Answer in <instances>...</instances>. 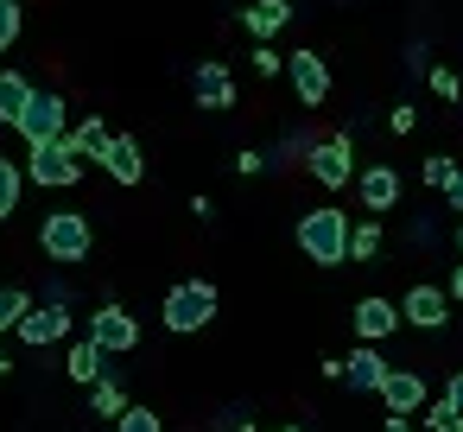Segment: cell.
Here are the masks:
<instances>
[{
  "mask_svg": "<svg viewBox=\"0 0 463 432\" xmlns=\"http://www.w3.org/2000/svg\"><path fill=\"white\" fill-rule=\"evenodd\" d=\"M292 235H298V254L317 261V267H343L349 261V210H330V204L305 210Z\"/></svg>",
  "mask_w": 463,
  "mask_h": 432,
  "instance_id": "cell-1",
  "label": "cell"
},
{
  "mask_svg": "<svg viewBox=\"0 0 463 432\" xmlns=\"http://www.w3.org/2000/svg\"><path fill=\"white\" fill-rule=\"evenodd\" d=\"M39 248H45V261L77 267V261H90L96 229H90V216H83V210H52V216L39 223Z\"/></svg>",
  "mask_w": 463,
  "mask_h": 432,
  "instance_id": "cell-2",
  "label": "cell"
},
{
  "mask_svg": "<svg viewBox=\"0 0 463 432\" xmlns=\"http://www.w3.org/2000/svg\"><path fill=\"white\" fill-rule=\"evenodd\" d=\"M216 318V286L210 280H178L172 293H165V331L172 337H191V331H203Z\"/></svg>",
  "mask_w": 463,
  "mask_h": 432,
  "instance_id": "cell-3",
  "label": "cell"
},
{
  "mask_svg": "<svg viewBox=\"0 0 463 432\" xmlns=\"http://www.w3.org/2000/svg\"><path fill=\"white\" fill-rule=\"evenodd\" d=\"M14 128H20V140H26V147L64 140V134H71V109H64V96H58V90H33V102H26V115H20Z\"/></svg>",
  "mask_w": 463,
  "mask_h": 432,
  "instance_id": "cell-4",
  "label": "cell"
},
{
  "mask_svg": "<svg viewBox=\"0 0 463 432\" xmlns=\"http://www.w3.org/2000/svg\"><path fill=\"white\" fill-rule=\"evenodd\" d=\"M305 166H311V178H317L324 191L355 185V147H349V134H324V140H311V147H305Z\"/></svg>",
  "mask_w": 463,
  "mask_h": 432,
  "instance_id": "cell-5",
  "label": "cell"
},
{
  "mask_svg": "<svg viewBox=\"0 0 463 432\" xmlns=\"http://www.w3.org/2000/svg\"><path fill=\"white\" fill-rule=\"evenodd\" d=\"M26 178L45 185V191H71L83 178V159H71L64 140H45V147H26Z\"/></svg>",
  "mask_w": 463,
  "mask_h": 432,
  "instance_id": "cell-6",
  "label": "cell"
},
{
  "mask_svg": "<svg viewBox=\"0 0 463 432\" xmlns=\"http://www.w3.org/2000/svg\"><path fill=\"white\" fill-rule=\"evenodd\" d=\"M286 77H292V96L298 109H324L330 102V64L305 45V52H286Z\"/></svg>",
  "mask_w": 463,
  "mask_h": 432,
  "instance_id": "cell-7",
  "label": "cell"
},
{
  "mask_svg": "<svg viewBox=\"0 0 463 432\" xmlns=\"http://www.w3.org/2000/svg\"><path fill=\"white\" fill-rule=\"evenodd\" d=\"M374 394H381L387 419H412V413L431 400V388H425V369H387V381H381Z\"/></svg>",
  "mask_w": 463,
  "mask_h": 432,
  "instance_id": "cell-8",
  "label": "cell"
},
{
  "mask_svg": "<svg viewBox=\"0 0 463 432\" xmlns=\"http://www.w3.org/2000/svg\"><path fill=\"white\" fill-rule=\"evenodd\" d=\"M90 343H96L102 356H128V350L140 343V324H134V312H121V305H102V312H90Z\"/></svg>",
  "mask_w": 463,
  "mask_h": 432,
  "instance_id": "cell-9",
  "label": "cell"
},
{
  "mask_svg": "<svg viewBox=\"0 0 463 432\" xmlns=\"http://www.w3.org/2000/svg\"><path fill=\"white\" fill-rule=\"evenodd\" d=\"M191 96H197V109H235V71L222 64V58H203L197 71H191Z\"/></svg>",
  "mask_w": 463,
  "mask_h": 432,
  "instance_id": "cell-10",
  "label": "cell"
},
{
  "mask_svg": "<svg viewBox=\"0 0 463 432\" xmlns=\"http://www.w3.org/2000/svg\"><path fill=\"white\" fill-rule=\"evenodd\" d=\"M14 337H20L26 350H52V343L71 337V312H64V305H33V312L14 324Z\"/></svg>",
  "mask_w": 463,
  "mask_h": 432,
  "instance_id": "cell-11",
  "label": "cell"
},
{
  "mask_svg": "<svg viewBox=\"0 0 463 432\" xmlns=\"http://www.w3.org/2000/svg\"><path fill=\"white\" fill-rule=\"evenodd\" d=\"M400 305V324H419V331H444L450 324V299H444V286H412L406 299H393Z\"/></svg>",
  "mask_w": 463,
  "mask_h": 432,
  "instance_id": "cell-12",
  "label": "cell"
},
{
  "mask_svg": "<svg viewBox=\"0 0 463 432\" xmlns=\"http://www.w3.org/2000/svg\"><path fill=\"white\" fill-rule=\"evenodd\" d=\"M349 318H355V337H362V343H387V337L400 331V305H393V299H381V293L355 299V312H349Z\"/></svg>",
  "mask_w": 463,
  "mask_h": 432,
  "instance_id": "cell-13",
  "label": "cell"
},
{
  "mask_svg": "<svg viewBox=\"0 0 463 432\" xmlns=\"http://www.w3.org/2000/svg\"><path fill=\"white\" fill-rule=\"evenodd\" d=\"M387 356H381V343H355L349 356H343V388H355V394H374L381 381H387Z\"/></svg>",
  "mask_w": 463,
  "mask_h": 432,
  "instance_id": "cell-14",
  "label": "cell"
},
{
  "mask_svg": "<svg viewBox=\"0 0 463 432\" xmlns=\"http://www.w3.org/2000/svg\"><path fill=\"white\" fill-rule=\"evenodd\" d=\"M241 26L254 33V45H273V33L292 26V0H248V7H241Z\"/></svg>",
  "mask_w": 463,
  "mask_h": 432,
  "instance_id": "cell-15",
  "label": "cell"
},
{
  "mask_svg": "<svg viewBox=\"0 0 463 432\" xmlns=\"http://www.w3.org/2000/svg\"><path fill=\"white\" fill-rule=\"evenodd\" d=\"M355 191H362V210L374 216V210H393L400 204V172L393 166H368V172H355Z\"/></svg>",
  "mask_w": 463,
  "mask_h": 432,
  "instance_id": "cell-16",
  "label": "cell"
},
{
  "mask_svg": "<svg viewBox=\"0 0 463 432\" xmlns=\"http://www.w3.org/2000/svg\"><path fill=\"white\" fill-rule=\"evenodd\" d=\"M102 166H109L115 185H140V178H146V159H140V140H134V134H115L109 153H102Z\"/></svg>",
  "mask_w": 463,
  "mask_h": 432,
  "instance_id": "cell-17",
  "label": "cell"
},
{
  "mask_svg": "<svg viewBox=\"0 0 463 432\" xmlns=\"http://www.w3.org/2000/svg\"><path fill=\"white\" fill-rule=\"evenodd\" d=\"M109 140H115V134H109V121H102V115H90V121H77V128L64 134V147H71V159H96V166H102V153H109Z\"/></svg>",
  "mask_w": 463,
  "mask_h": 432,
  "instance_id": "cell-18",
  "label": "cell"
},
{
  "mask_svg": "<svg viewBox=\"0 0 463 432\" xmlns=\"http://www.w3.org/2000/svg\"><path fill=\"white\" fill-rule=\"evenodd\" d=\"M109 369H115V356H102L90 337H83V343H71V356H64V375H71V381H83V388H90V381H102Z\"/></svg>",
  "mask_w": 463,
  "mask_h": 432,
  "instance_id": "cell-19",
  "label": "cell"
},
{
  "mask_svg": "<svg viewBox=\"0 0 463 432\" xmlns=\"http://www.w3.org/2000/svg\"><path fill=\"white\" fill-rule=\"evenodd\" d=\"M26 102H33V77H20V71H0V121H20L26 115Z\"/></svg>",
  "mask_w": 463,
  "mask_h": 432,
  "instance_id": "cell-20",
  "label": "cell"
},
{
  "mask_svg": "<svg viewBox=\"0 0 463 432\" xmlns=\"http://www.w3.org/2000/svg\"><path fill=\"white\" fill-rule=\"evenodd\" d=\"M128 407H134V400L121 394V381H115V369H109L102 381H90V413H96V419H121Z\"/></svg>",
  "mask_w": 463,
  "mask_h": 432,
  "instance_id": "cell-21",
  "label": "cell"
},
{
  "mask_svg": "<svg viewBox=\"0 0 463 432\" xmlns=\"http://www.w3.org/2000/svg\"><path fill=\"white\" fill-rule=\"evenodd\" d=\"M20 191H26V172H20L7 153H0V223H7V216L20 210Z\"/></svg>",
  "mask_w": 463,
  "mask_h": 432,
  "instance_id": "cell-22",
  "label": "cell"
},
{
  "mask_svg": "<svg viewBox=\"0 0 463 432\" xmlns=\"http://www.w3.org/2000/svg\"><path fill=\"white\" fill-rule=\"evenodd\" d=\"M33 305H39V299H33L26 286H0V337H7V331H14V324H20Z\"/></svg>",
  "mask_w": 463,
  "mask_h": 432,
  "instance_id": "cell-23",
  "label": "cell"
},
{
  "mask_svg": "<svg viewBox=\"0 0 463 432\" xmlns=\"http://www.w3.org/2000/svg\"><path fill=\"white\" fill-rule=\"evenodd\" d=\"M381 254V223H349V261H374Z\"/></svg>",
  "mask_w": 463,
  "mask_h": 432,
  "instance_id": "cell-24",
  "label": "cell"
},
{
  "mask_svg": "<svg viewBox=\"0 0 463 432\" xmlns=\"http://www.w3.org/2000/svg\"><path fill=\"white\" fill-rule=\"evenodd\" d=\"M115 432H165V419H159L153 407H128V413L115 419Z\"/></svg>",
  "mask_w": 463,
  "mask_h": 432,
  "instance_id": "cell-25",
  "label": "cell"
},
{
  "mask_svg": "<svg viewBox=\"0 0 463 432\" xmlns=\"http://www.w3.org/2000/svg\"><path fill=\"white\" fill-rule=\"evenodd\" d=\"M450 172H457V159H450V153H431V159L419 166V178H425L431 191H444V185H450Z\"/></svg>",
  "mask_w": 463,
  "mask_h": 432,
  "instance_id": "cell-26",
  "label": "cell"
},
{
  "mask_svg": "<svg viewBox=\"0 0 463 432\" xmlns=\"http://www.w3.org/2000/svg\"><path fill=\"white\" fill-rule=\"evenodd\" d=\"M248 64H254V77H279V71H286V52H273V45H254V52H248Z\"/></svg>",
  "mask_w": 463,
  "mask_h": 432,
  "instance_id": "cell-27",
  "label": "cell"
},
{
  "mask_svg": "<svg viewBox=\"0 0 463 432\" xmlns=\"http://www.w3.org/2000/svg\"><path fill=\"white\" fill-rule=\"evenodd\" d=\"M425 77H431V90H438V96H444V102H457V96H463V77H457V71H450V64H431V71H425Z\"/></svg>",
  "mask_w": 463,
  "mask_h": 432,
  "instance_id": "cell-28",
  "label": "cell"
},
{
  "mask_svg": "<svg viewBox=\"0 0 463 432\" xmlns=\"http://www.w3.org/2000/svg\"><path fill=\"white\" fill-rule=\"evenodd\" d=\"M20 39V0H0V52H14Z\"/></svg>",
  "mask_w": 463,
  "mask_h": 432,
  "instance_id": "cell-29",
  "label": "cell"
},
{
  "mask_svg": "<svg viewBox=\"0 0 463 432\" xmlns=\"http://www.w3.org/2000/svg\"><path fill=\"white\" fill-rule=\"evenodd\" d=\"M387 128H393V134H412V128H419V109H412V102H393V109H387Z\"/></svg>",
  "mask_w": 463,
  "mask_h": 432,
  "instance_id": "cell-30",
  "label": "cell"
},
{
  "mask_svg": "<svg viewBox=\"0 0 463 432\" xmlns=\"http://www.w3.org/2000/svg\"><path fill=\"white\" fill-rule=\"evenodd\" d=\"M235 172H241V178H260V172H267V153H254V147L235 153Z\"/></svg>",
  "mask_w": 463,
  "mask_h": 432,
  "instance_id": "cell-31",
  "label": "cell"
},
{
  "mask_svg": "<svg viewBox=\"0 0 463 432\" xmlns=\"http://www.w3.org/2000/svg\"><path fill=\"white\" fill-rule=\"evenodd\" d=\"M444 407H450V413H457V419H463V369H457V375H450V388H444Z\"/></svg>",
  "mask_w": 463,
  "mask_h": 432,
  "instance_id": "cell-32",
  "label": "cell"
},
{
  "mask_svg": "<svg viewBox=\"0 0 463 432\" xmlns=\"http://www.w3.org/2000/svg\"><path fill=\"white\" fill-rule=\"evenodd\" d=\"M444 197H450V210H457V216H463V166H457V172H450V185H444Z\"/></svg>",
  "mask_w": 463,
  "mask_h": 432,
  "instance_id": "cell-33",
  "label": "cell"
},
{
  "mask_svg": "<svg viewBox=\"0 0 463 432\" xmlns=\"http://www.w3.org/2000/svg\"><path fill=\"white\" fill-rule=\"evenodd\" d=\"M444 299H450V305H463V261L450 267V286H444Z\"/></svg>",
  "mask_w": 463,
  "mask_h": 432,
  "instance_id": "cell-34",
  "label": "cell"
},
{
  "mask_svg": "<svg viewBox=\"0 0 463 432\" xmlns=\"http://www.w3.org/2000/svg\"><path fill=\"white\" fill-rule=\"evenodd\" d=\"M229 432H254V419H248V413L235 407V413H229Z\"/></svg>",
  "mask_w": 463,
  "mask_h": 432,
  "instance_id": "cell-35",
  "label": "cell"
},
{
  "mask_svg": "<svg viewBox=\"0 0 463 432\" xmlns=\"http://www.w3.org/2000/svg\"><path fill=\"white\" fill-rule=\"evenodd\" d=\"M381 432H412V419H387V426H381Z\"/></svg>",
  "mask_w": 463,
  "mask_h": 432,
  "instance_id": "cell-36",
  "label": "cell"
},
{
  "mask_svg": "<svg viewBox=\"0 0 463 432\" xmlns=\"http://www.w3.org/2000/svg\"><path fill=\"white\" fill-rule=\"evenodd\" d=\"M431 432H463V419H444V426H431Z\"/></svg>",
  "mask_w": 463,
  "mask_h": 432,
  "instance_id": "cell-37",
  "label": "cell"
},
{
  "mask_svg": "<svg viewBox=\"0 0 463 432\" xmlns=\"http://www.w3.org/2000/svg\"><path fill=\"white\" fill-rule=\"evenodd\" d=\"M7 369H14V362H7V337H0V375H7Z\"/></svg>",
  "mask_w": 463,
  "mask_h": 432,
  "instance_id": "cell-38",
  "label": "cell"
},
{
  "mask_svg": "<svg viewBox=\"0 0 463 432\" xmlns=\"http://www.w3.org/2000/svg\"><path fill=\"white\" fill-rule=\"evenodd\" d=\"M457 254H463V223H457Z\"/></svg>",
  "mask_w": 463,
  "mask_h": 432,
  "instance_id": "cell-39",
  "label": "cell"
},
{
  "mask_svg": "<svg viewBox=\"0 0 463 432\" xmlns=\"http://www.w3.org/2000/svg\"><path fill=\"white\" fill-rule=\"evenodd\" d=\"M279 432H305V426H279Z\"/></svg>",
  "mask_w": 463,
  "mask_h": 432,
  "instance_id": "cell-40",
  "label": "cell"
}]
</instances>
